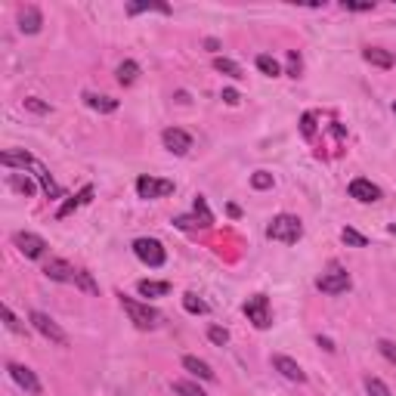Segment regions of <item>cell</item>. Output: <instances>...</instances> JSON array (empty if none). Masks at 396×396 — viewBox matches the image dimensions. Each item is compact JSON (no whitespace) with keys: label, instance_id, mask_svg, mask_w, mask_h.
<instances>
[{"label":"cell","instance_id":"obj_2","mask_svg":"<svg viewBox=\"0 0 396 396\" xmlns=\"http://www.w3.org/2000/svg\"><path fill=\"white\" fill-rule=\"evenodd\" d=\"M121 307L140 332H155V328L162 325V313H158L155 307H149V303H140V300L128 298V294H121Z\"/></svg>","mask_w":396,"mask_h":396},{"label":"cell","instance_id":"obj_42","mask_svg":"<svg viewBox=\"0 0 396 396\" xmlns=\"http://www.w3.org/2000/svg\"><path fill=\"white\" fill-rule=\"evenodd\" d=\"M174 223L180 226V230H192V226H201V223H198V217H176Z\"/></svg>","mask_w":396,"mask_h":396},{"label":"cell","instance_id":"obj_44","mask_svg":"<svg viewBox=\"0 0 396 396\" xmlns=\"http://www.w3.org/2000/svg\"><path fill=\"white\" fill-rule=\"evenodd\" d=\"M205 47H208V50H220V40H214V38H208V40H205Z\"/></svg>","mask_w":396,"mask_h":396},{"label":"cell","instance_id":"obj_26","mask_svg":"<svg viewBox=\"0 0 396 396\" xmlns=\"http://www.w3.org/2000/svg\"><path fill=\"white\" fill-rule=\"evenodd\" d=\"M140 13H162V16H171V6H167V4H128V16H140Z\"/></svg>","mask_w":396,"mask_h":396},{"label":"cell","instance_id":"obj_20","mask_svg":"<svg viewBox=\"0 0 396 396\" xmlns=\"http://www.w3.org/2000/svg\"><path fill=\"white\" fill-rule=\"evenodd\" d=\"M90 198H94V186H84V189L78 192V196H74V198H69V201H65L62 208L56 210V217H59V220H62V217H69L72 210H78V208H84V205H87Z\"/></svg>","mask_w":396,"mask_h":396},{"label":"cell","instance_id":"obj_31","mask_svg":"<svg viewBox=\"0 0 396 396\" xmlns=\"http://www.w3.org/2000/svg\"><path fill=\"white\" fill-rule=\"evenodd\" d=\"M171 387H174V393H180V396H208L198 384H192V381H174Z\"/></svg>","mask_w":396,"mask_h":396},{"label":"cell","instance_id":"obj_7","mask_svg":"<svg viewBox=\"0 0 396 396\" xmlns=\"http://www.w3.org/2000/svg\"><path fill=\"white\" fill-rule=\"evenodd\" d=\"M137 196L140 198H167L174 196V180H158V176H140L137 180Z\"/></svg>","mask_w":396,"mask_h":396},{"label":"cell","instance_id":"obj_25","mask_svg":"<svg viewBox=\"0 0 396 396\" xmlns=\"http://www.w3.org/2000/svg\"><path fill=\"white\" fill-rule=\"evenodd\" d=\"M192 210H196V217H198L201 230H208V226H214V214H210V208H208L205 196H196V205H192Z\"/></svg>","mask_w":396,"mask_h":396},{"label":"cell","instance_id":"obj_13","mask_svg":"<svg viewBox=\"0 0 396 396\" xmlns=\"http://www.w3.org/2000/svg\"><path fill=\"white\" fill-rule=\"evenodd\" d=\"M273 368H276V372H279L282 378L294 381V384H307V375H303V368H300L291 356H273Z\"/></svg>","mask_w":396,"mask_h":396},{"label":"cell","instance_id":"obj_14","mask_svg":"<svg viewBox=\"0 0 396 396\" xmlns=\"http://www.w3.org/2000/svg\"><path fill=\"white\" fill-rule=\"evenodd\" d=\"M40 25H44V16H40L38 6H22L19 10V31L22 35H38Z\"/></svg>","mask_w":396,"mask_h":396},{"label":"cell","instance_id":"obj_1","mask_svg":"<svg viewBox=\"0 0 396 396\" xmlns=\"http://www.w3.org/2000/svg\"><path fill=\"white\" fill-rule=\"evenodd\" d=\"M266 239H273V242H282V245H298V242L303 239V223H300V217H294V214H279V217H273L266 226Z\"/></svg>","mask_w":396,"mask_h":396},{"label":"cell","instance_id":"obj_18","mask_svg":"<svg viewBox=\"0 0 396 396\" xmlns=\"http://www.w3.org/2000/svg\"><path fill=\"white\" fill-rule=\"evenodd\" d=\"M84 103L94 108V112H99V115H112V112H118V99L103 96V94H84Z\"/></svg>","mask_w":396,"mask_h":396},{"label":"cell","instance_id":"obj_5","mask_svg":"<svg viewBox=\"0 0 396 396\" xmlns=\"http://www.w3.org/2000/svg\"><path fill=\"white\" fill-rule=\"evenodd\" d=\"M133 254H137L142 264L152 266V269L164 266V260H167V251H164V245L158 239H137L133 242Z\"/></svg>","mask_w":396,"mask_h":396},{"label":"cell","instance_id":"obj_33","mask_svg":"<svg viewBox=\"0 0 396 396\" xmlns=\"http://www.w3.org/2000/svg\"><path fill=\"white\" fill-rule=\"evenodd\" d=\"M208 341L217 344V347H226V344H230V332H226V328H220V325H210L208 328Z\"/></svg>","mask_w":396,"mask_h":396},{"label":"cell","instance_id":"obj_19","mask_svg":"<svg viewBox=\"0 0 396 396\" xmlns=\"http://www.w3.org/2000/svg\"><path fill=\"white\" fill-rule=\"evenodd\" d=\"M31 171H35V176L40 180V186H44V192H47L50 198H59V196H62V189H59V183H56V180H53V176H50V174H47V167L40 164L38 158H35V164H31Z\"/></svg>","mask_w":396,"mask_h":396},{"label":"cell","instance_id":"obj_39","mask_svg":"<svg viewBox=\"0 0 396 396\" xmlns=\"http://www.w3.org/2000/svg\"><path fill=\"white\" fill-rule=\"evenodd\" d=\"M300 130H303V137H307V140L316 133V118H313V112H307V115L300 118Z\"/></svg>","mask_w":396,"mask_h":396},{"label":"cell","instance_id":"obj_27","mask_svg":"<svg viewBox=\"0 0 396 396\" xmlns=\"http://www.w3.org/2000/svg\"><path fill=\"white\" fill-rule=\"evenodd\" d=\"M183 310H186V313H192V316H205L208 313V303L198 298V294H183Z\"/></svg>","mask_w":396,"mask_h":396},{"label":"cell","instance_id":"obj_22","mask_svg":"<svg viewBox=\"0 0 396 396\" xmlns=\"http://www.w3.org/2000/svg\"><path fill=\"white\" fill-rule=\"evenodd\" d=\"M137 78H140V65L133 62V59H124V62L118 65V84L130 87V84H137Z\"/></svg>","mask_w":396,"mask_h":396},{"label":"cell","instance_id":"obj_29","mask_svg":"<svg viewBox=\"0 0 396 396\" xmlns=\"http://www.w3.org/2000/svg\"><path fill=\"white\" fill-rule=\"evenodd\" d=\"M341 239H344V245H350V248H366V245H368V239H366V235L356 232V230H350V226L341 232Z\"/></svg>","mask_w":396,"mask_h":396},{"label":"cell","instance_id":"obj_16","mask_svg":"<svg viewBox=\"0 0 396 396\" xmlns=\"http://www.w3.org/2000/svg\"><path fill=\"white\" fill-rule=\"evenodd\" d=\"M0 164L4 167H22L25 171V167L35 164V155H28L25 149H6L4 155H0Z\"/></svg>","mask_w":396,"mask_h":396},{"label":"cell","instance_id":"obj_34","mask_svg":"<svg viewBox=\"0 0 396 396\" xmlns=\"http://www.w3.org/2000/svg\"><path fill=\"white\" fill-rule=\"evenodd\" d=\"M251 186H254V189H273V174H269V171L251 174Z\"/></svg>","mask_w":396,"mask_h":396},{"label":"cell","instance_id":"obj_40","mask_svg":"<svg viewBox=\"0 0 396 396\" xmlns=\"http://www.w3.org/2000/svg\"><path fill=\"white\" fill-rule=\"evenodd\" d=\"M300 56L294 53V50H288V78H300Z\"/></svg>","mask_w":396,"mask_h":396},{"label":"cell","instance_id":"obj_4","mask_svg":"<svg viewBox=\"0 0 396 396\" xmlns=\"http://www.w3.org/2000/svg\"><path fill=\"white\" fill-rule=\"evenodd\" d=\"M28 322L38 328L40 334H44V338L50 341V344H59V347H69V334L62 332V328H59V322H53V319H50L47 313H40V310H31L28 313Z\"/></svg>","mask_w":396,"mask_h":396},{"label":"cell","instance_id":"obj_17","mask_svg":"<svg viewBox=\"0 0 396 396\" xmlns=\"http://www.w3.org/2000/svg\"><path fill=\"white\" fill-rule=\"evenodd\" d=\"M183 368H186V372H192L196 378H201V381H217L214 368H210L205 359H198V356H183Z\"/></svg>","mask_w":396,"mask_h":396},{"label":"cell","instance_id":"obj_15","mask_svg":"<svg viewBox=\"0 0 396 396\" xmlns=\"http://www.w3.org/2000/svg\"><path fill=\"white\" fill-rule=\"evenodd\" d=\"M362 59H366V62H372V65H378V69H393V65H396V59H393L390 50H381V47H366V50H362Z\"/></svg>","mask_w":396,"mask_h":396},{"label":"cell","instance_id":"obj_12","mask_svg":"<svg viewBox=\"0 0 396 396\" xmlns=\"http://www.w3.org/2000/svg\"><path fill=\"white\" fill-rule=\"evenodd\" d=\"M44 276L50 282H74V276H78V269H74L69 260H62V257H56V260H50V264L44 266Z\"/></svg>","mask_w":396,"mask_h":396},{"label":"cell","instance_id":"obj_41","mask_svg":"<svg viewBox=\"0 0 396 396\" xmlns=\"http://www.w3.org/2000/svg\"><path fill=\"white\" fill-rule=\"evenodd\" d=\"M223 103H226V106H239V103H242V96H239V90H232V87H226V90H223Z\"/></svg>","mask_w":396,"mask_h":396},{"label":"cell","instance_id":"obj_32","mask_svg":"<svg viewBox=\"0 0 396 396\" xmlns=\"http://www.w3.org/2000/svg\"><path fill=\"white\" fill-rule=\"evenodd\" d=\"M10 186L16 192H22V196H35V180H31V176H13Z\"/></svg>","mask_w":396,"mask_h":396},{"label":"cell","instance_id":"obj_28","mask_svg":"<svg viewBox=\"0 0 396 396\" xmlns=\"http://www.w3.org/2000/svg\"><path fill=\"white\" fill-rule=\"evenodd\" d=\"M257 69L264 72L266 78H279V74H282V65L276 62L273 56H266V53H260V56H257Z\"/></svg>","mask_w":396,"mask_h":396},{"label":"cell","instance_id":"obj_10","mask_svg":"<svg viewBox=\"0 0 396 396\" xmlns=\"http://www.w3.org/2000/svg\"><path fill=\"white\" fill-rule=\"evenodd\" d=\"M162 142L167 152H174V155H189V149H192V137L180 128H167L162 133Z\"/></svg>","mask_w":396,"mask_h":396},{"label":"cell","instance_id":"obj_45","mask_svg":"<svg viewBox=\"0 0 396 396\" xmlns=\"http://www.w3.org/2000/svg\"><path fill=\"white\" fill-rule=\"evenodd\" d=\"M390 232H393V235H396V223H393V226H390Z\"/></svg>","mask_w":396,"mask_h":396},{"label":"cell","instance_id":"obj_35","mask_svg":"<svg viewBox=\"0 0 396 396\" xmlns=\"http://www.w3.org/2000/svg\"><path fill=\"white\" fill-rule=\"evenodd\" d=\"M0 316H4V322H6V328H10V332H16V334H22V332H25V325L13 316V310H10V307H0Z\"/></svg>","mask_w":396,"mask_h":396},{"label":"cell","instance_id":"obj_21","mask_svg":"<svg viewBox=\"0 0 396 396\" xmlns=\"http://www.w3.org/2000/svg\"><path fill=\"white\" fill-rule=\"evenodd\" d=\"M137 291L142 298H164V294H171V282H152V279H142L137 285Z\"/></svg>","mask_w":396,"mask_h":396},{"label":"cell","instance_id":"obj_38","mask_svg":"<svg viewBox=\"0 0 396 396\" xmlns=\"http://www.w3.org/2000/svg\"><path fill=\"white\" fill-rule=\"evenodd\" d=\"M25 108H28V112H38V115H50V112H53L47 103H40V99H35V96L25 99Z\"/></svg>","mask_w":396,"mask_h":396},{"label":"cell","instance_id":"obj_11","mask_svg":"<svg viewBox=\"0 0 396 396\" xmlns=\"http://www.w3.org/2000/svg\"><path fill=\"white\" fill-rule=\"evenodd\" d=\"M350 198L362 201V205H372V201L381 198V189H378L372 180H366V176H356V180L350 183Z\"/></svg>","mask_w":396,"mask_h":396},{"label":"cell","instance_id":"obj_46","mask_svg":"<svg viewBox=\"0 0 396 396\" xmlns=\"http://www.w3.org/2000/svg\"><path fill=\"white\" fill-rule=\"evenodd\" d=\"M393 112H396V106H393Z\"/></svg>","mask_w":396,"mask_h":396},{"label":"cell","instance_id":"obj_43","mask_svg":"<svg viewBox=\"0 0 396 396\" xmlns=\"http://www.w3.org/2000/svg\"><path fill=\"white\" fill-rule=\"evenodd\" d=\"M319 347H322V350H328V353H334V350H338V347H334V344H332V338H322V334H319Z\"/></svg>","mask_w":396,"mask_h":396},{"label":"cell","instance_id":"obj_30","mask_svg":"<svg viewBox=\"0 0 396 396\" xmlns=\"http://www.w3.org/2000/svg\"><path fill=\"white\" fill-rule=\"evenodd\" d=\"M366 393L368 396H393L390 387H387L381 378H366Z\"/></svg>","mask_w":396,"mask_h":396},{"label":"cell","instance_id":"obj_36","mask_svg":"<svg viewBox=\"0 0 396 396\" xmlns=\"http://www.w3.org/2000/svg\"><path fill=\"white\" fill-rule=\"evenodd\" d=\"M341 6L347 13H368V10H375V0H366V4H359V0H344Z\"/></svg>","mask_w":396,"mask_h":396},{"label":"cell","instance_id":"obj_8","mask_svg":"<svg viewBox=\"0 0 396 396\" xmlns=\"http://www.w3.org/2000/svg\"><path fill=\"white\" fill-rule=\"evenodd\" d=\"M6 372H10V378H13V381L22 387L25 393H31V396H38V393H40V381H38V375L31 372L28 366H19V362H10V366H6Z\"/></svg>","mask_w":396,"mask_h":396},{"label":"cell","instance_id":"obj_37","mask_svg":"<svg viewBox=\"0 0 396 396\" xmlns=\"http://www.w3.org/2000/svg\"><path fill=\"white\" fill-rule=\"evenodd\" d=\"M378 353H381L387 362H393L396 366V344L393 341H378Z\"/></svg>","mask_w":396,"mask_h":396},{"label":"cell","instance_id":"obj_24","mask_svg":"<svg viewBox=\"0 0 396 396\" xmlns=\"http://www.w3.org/2000/svg\"><path fill=\"white\" fill-rule=\"evenodd\" d=\"M74 285H78L84 294H90V298H96V294H99V282L87 273V269H78V276H74Z\"/></svg>","mask_w":396,"mask_h":396},{"label":"cell","instance_id":"obj_23","mask_svg":"<svg viewBox=\"0 0 396 396\" xmlns=\"http://www.w3.org/2000/svg\"><path fill=\"white\" fill-rule=\"evenodd\" d=\"M214 69L220 72V74H226V78H245V72H242V65L239 62H232V59H226V56H217L214 59Z\"/></svg>","mask_w":396,"mask_h":396},{"label":"cell","instance_id":"obj_9","mask_svg":"<svg viewBox=\"0 0 396 396\" xmlns=\"http://www.w3.org/2000/svg\"><path fill=\"white\" fill-rule=\"evenodd\" d=\"M13 242H16V248H19L28 260L44 257V251H47V242L40 239V235H35V232H16Z\"/></svg>","mask_w":396,"mask_h":396},{"label":"cell","instance_id":"obj_3","mask_svg":"<svg viewBox=\"0 0 396 396\" xmlns=\"http://www.w3.org/2000/svg\"><path fill=\"white\" fill-rule=\"evenodd\" d=\"M242 310H245L248 322L254 328H260V332L273 325V310H269V298H266V294H254V298H248Z\"/></svg>","mask_w":396,"mask_h":396},{"label":"cell","instance_id":"obj_6","mask_svg":"<svg viewBox=\"0 0 396 396\" xmlns=\"http://www.w3.org/2000/svg\"><path fill=\"white\" fill-rule=\"evenodd\" d=\"M350 285H353V279L347 276V269H341V266H332L328 273H322L316 279V288L322 294H344V291H350Z\"/></svg>","mask_w":396,"mask_h":396}]
</instances>
